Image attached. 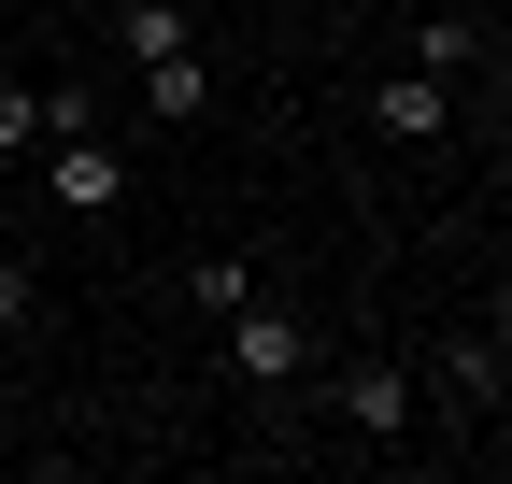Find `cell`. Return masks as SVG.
<instances>
[{
    "label": "cell",
    "mask_w": 512,
    "mask_h": 484,
    "mask_svg": "<svg viewBox=\"0 0 512 484\" xmlns=\"http://www.w3.org/2000/svg\"><path fill=\"white\" fill-rule=\"evenodd\" d=\"M29 157H43V200H57V214H114V200H128V157H114L100 129H43Z\"/></svg>",
    "instance_id": "1"
},
{
    "label": "cell",
    "mask_w": 512,
    "mask_h": 484,
    "mask_svg": "<svg viewBox=\"0 0 512 484\" xmlns=\"http://www.w3.org/2000/svg\"><path fill=\"white\" fill-rule=\"evenodd\" d=\"M228 371H242V385H299V371H313V328L271 314V299H242V314H228Z\"/></svg>",
    "instance_id": "2"
},
{
    "label": "cell",
    "mask_w": 512,
    "mask_h": 484,
    "mask_svg": "<svg viewBox=\"0 0 512 484\" xmlns=\"http://www.w3.org/2000/svg\"><path fill=\"white\" fill-rule=\"evenodd\" d=\"M370 129L384 143H441V129H456V86H441V72H384L370 86Z\"/></svg>",
    "instance_id": "3"
},
{
    "label": "cell",
    "mask_w": 512,
    "mask_h": 484,
    "mask_svg": "<svg viewBox=\"0 0 512 484\" xmlns=\"http://www.w3.org/2000/svg\"><path fill=\"white\" fill-rule=\"evenodd\" d=\"M342 428L356 442H399L413 428V371H399V356H356V371H342Z\"/></svg>",
    "instance_id": "4"
},
{
    "label": "cell",
    "mask_w": 512,
    "mask_h": 484,
    "mask_svg": "<svg viewBox=\"0 0 512 484\" xmlns=\"http://www.w3.org/2000/svg\"><path fill=\"white\" fill-rule=\"evenodd\" d=\"M143 114H157V129H185V114H214V57H200V43L143 57Z\"/></svg>",
    "instance_id": "5"
},
{
    "label": "cell",
    "mask_w": 512,
    "mask_h": 484,
    "mask_svg": "<svg viewBox=\"0 0 512 484\" xmlns=\"http://www.w3.org/2000/svg\"><path fill=\"white\" fill-rule=\"evenodd\" d=\"M470 57H484V15H456V0H441V15L413 29V72H441V86H456Z\"/></svg>",
    "instance_id": "6"
},
{
    "label": "cell",
    "mask_w": 512,
    "mask_h": 484,
    "mask_svg": "<svg viewBox=\"0 0 512 484\" xmlns=\"http://www.w3.org/2000/svg\"><path fill=\"white\" fill-rule=\"evenodd\" d=\"M114 43H128V57H171V43H200V15H185V0H128Z\"/></svg>",
    "instance_id": "7"
},
{
    "label": "cell",
    "mask_w": 512,
    "mask_h": 484,
    "mask_svg": "<svg viewBox=\"0 0 512 484\" xmlns=\"http://www.w3.org/2000/svg\"><path fill=\"white\" fill-rule=\"evenodd\" d=\"M441 385H456L470 413H498V328H470V342H441Z\"/></svg>",
    "instance_id": "8"
},
{
    "label": "cell",
    "mask_w": 512,
    "mask_h": 484,
    "mask_svg": "<svg viewBox=\"0 0 512 484\" xmlns=\"http://www.w3.org/2000/svg\"><path fill=\"white\" fill-rule=\"evenodd\" d=\"M185 299H200V314H242L256 271H242V257H185Z\"/></svg>",
    "instance_id": "9"
},
{
    "label": "cell",
    "mask_w": 512,
    "mask_h": 484,
    "mask_svg": "<svg viewBox=\"0 0 512 484\" xmlns=\"http://www.w3.org/2000/svg\"><path fill=\"white\" fill-rule=\"evenodd\" d=\"M29 143H43V100H29V86H0V171H15Z\"/></svg>",
    "instance_id": "10"
},
{
    "label": "cell",
    "mask_w": 512,
    "mask_h": 484,
    "mask_svg": "<svg viewBox=\"0 0 512 484\" xmlns=\"http://www.w3.org/2000/svg\"><path fill=\"white\" fill-rule=\"evenodd\" d=\"M29 328V257H0V342Z\"/></svg>",
    "instance_id": "11"
},
{
    "label": "cell",
    "mask_w": 512,
    "mask_h": 484,
    "mask_svg": "<svg viewBox=\"0 0 512 484\" xmlns=\"http://www.w3.org/2000/svg\"><path fill=\"white\" fill-rule=\"evenodd\" d=\"M328 15H370V0H328Z\"/></svg>",
    "instance_id": "12"
}]
</instances>
